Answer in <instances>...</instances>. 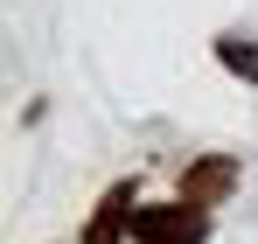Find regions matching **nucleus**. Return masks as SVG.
<instances>
[{"label":"nucleus","instance_id":"2","mask_svg":"<svg viewBox=\"0 0 258 244\" xmlns=\"http://www.w3.org/2000/svg\"><path fill=\"white\" fill-rule=\"evenodd\" d=\"M244 181V167L230 161V154H203V161H188L181 167V203H196V209H216L230 189Z\"/></svg>","mask_w":258,"mask_h":244},{"label":"nucleus","instance_id":"1","mask_svg":"<svg viewBox=\"0 0 258 244\" xmlns=\"http://www.w3.org/2000/svg\"><path fill=\"white\" fill-rule=\"evenodd\" d=\"M133 244H210V209L196 203H140L133 209Z\"/></svg>","mask_w":258,"mask_h":244},{"label":"nucleus","instance_id":"4","mask_svg":"<svg viewBox=\"0 0 258 244\" xmlns=\"http://www.w3.org/2000/svg\"><path fill=\"white\" fill-rule=\"evenodd\" d=\"M216 63H223L230 77L258 84V35H216Z\"/></svg>","mask_w":258,"mask_h":244},{"label":"nucleus","instance_id":"3","mask_svg":"<svg viewBox=\"0 0 258 244\" xmlns=\"http://www.w3.org/2000/svg\"><path fill=\"white\" fill-rule=\"evenodd\" d=\"M133 181H119V189H105V203H98V216H91V230H84V244H119L133 230Z\"/></svg>","mask_w":258,"mask_h":244}]
</instances>
